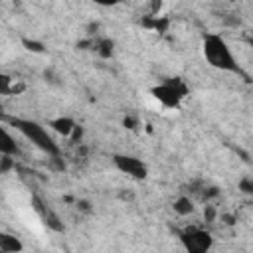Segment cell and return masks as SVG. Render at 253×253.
Segmentation results:
<instances>
[{
    "mask_svg": "<svg viewBox=\"0 0 253 253\" xmlns=\"http://www.w3.org/2000/svg\"><path fill=\"white\" fill-rule=\"evenodd\" d=\"M204 57L208 59L210 65L221 69V71H231V73H241L239 63L235 61L229 45L225 43V40L217 34H208L204 38Z\"/></svg>",
    "mask_w": 253,
    "mask_h": 253,
    "instance_id": "cell-1",
    "label": "cell"
},
{
    "mask_svg": "<svg viewBox=\"0 0 253 253\" xmlns=\"http://www.w3.org/2000/svg\"><path fill=\"white\" fill-rule=\"evenodd\" d=\"M10 125L16 128V130H20L34 146H38L42 152H45L47 156H53V154H59V146L55 144V140L49 136V132L42 126V125H38V123H34V121H28V119H10Z\"/></svg>",
    "mask_w": 253,
    "mask_h": 253,
    "instance_id": "cell-2",
    "label": "cell"
},
{
    "mask_svg": "<svg viewBox=\"0 0 253 253\" xmlns=\"http://www.w3.org/2000/svg\"><path fill=\"white\" fill-rule=\"evenodd\" d=\"M186 93H188V87L184 85L182 79H168L166 83L152 89V97L166 109H176L180 101L186 97Z\"/></svg>",
    "mask_w": 253,
    "mask_h": 253,
    "instance_id": "cell-3",
    "label": "cell"
},
{
    "mask_svg": "<svg viewBox=\"0 0 253 253\" xmlns=\"http://www.w3.org/2000/svg\"><path fill=\"white\" fill-rule=\"evenodd\" d=\"M180 239L190 253H206L211 249V243H213L211 235L200 227H186L180 233Z\"/></svg>",
    "mask_w": 253,
    "mask_h": 253,
    "instance_id": "cell-4",
    "label": "cell"
},
{
    "mask_svg": "<svg viewBox=\"0 0 253 253\" xmlns=\"http://www.w3.org/2000/svg\"><path fill=\"white\" fill-rule=\"evenodd\" d=\"M113 162L117 166V170H121L123 174L134 178V180H142L148 174V168L142 160H138L136 156H128V154H115Z\"/></svg>",
    "mask_w": 253,
    "mask_h": 253,
    "instance_id": "cell-5",
    "label": "cell"
},
{
    "mask_svg": "<svg viewBox=\"0 0 253 253\" xmlns=\"http://www.w3.org/2000/svg\"><path fill=\"white\" fill-rule=\"evenodd\" d=\"M32 208L36 210V213L40 215V219H42L43 225H47V227L53 229V231H63V223L59 221V217L55 215V211H53L49 206H45L38 196L32 198Z\"/></svg>",
    "mask_w": 253,
    "mask_h": 253,
    "instance_id": "cell-6",
    "label": "cell"
},
{
    "mask_svg": "<svg viewBox=\"0 0 253 253\" xmlns=\"http://www.w3.org/2000/svg\"><path fill=\"white\" fill-rule=\"evenodd\" d=\"M18 154H20V148H18L16 140L0 125V156H18Z\"/></svg>",
    "mask_w": 253,
    "mask_h": 253,
    "instance_id": "cell-7",
    "label": "cell"
},
{
    "mask_svg": "<svg viewBox=\"0 0 253 253\" xmlns=\"http://www.w3.org/2000/svg\"><path fill=\"white\" fill-rule=\"evenodd\" d=\"M24 89H26L24 83L12 79V77L6 75V73H0V95H18V93H22Z\"/></svg>",
    "mask_w": 253,
    "mask_h": 253,
    "instance_id": "cell-8",
    "label": "cell"
},
{
    "mask_svg": "<svg viewBox=\"0 0 253 253\" xmlns=\"http://www.w3.org/2000/svg\"><path fill=\"white\" fill-rule=\"evenodd\" d=\"M49 126H51L57 134L69 136L71 130H73V126H75V121L69 119V117H57V119H51V121H49Z\"/></svg>",
    "mask_w": 253,
    "mask_h": 253,
    "instance_id": "cell-9",
    "label": "cell"
},
{
    "mask_svg": "<svg viewBox=\"0 0 253 253\" xmlns=\"http://www.w3.org/2000/svg\"><path fill=\"white\" fill-rule=\"evenodd\" d=\"M142 26L144 28H148V30H154V32H160V34H164L166 30H168V26H170V20L168 18H164V16H148V18H144L142 20Z\"/></svg>",
    "mask_w": 253,
    "mask_h": 253,
    "instance_id": "cell-10",
    "label": "cell"
},
{
    "mask_svg": "<svg viewBox=\"0 0 253 253\" xmlns=\"http://www.w3.org/2000/svg\"><path fill=\"white\" fill-rule=\"evenodd\" d=\"M24 245L20 243V239L16 235H10V233H2L0 231V251H8V253H14V251H22Z\"/></svg>",
    "mask_w": 253,
    "mask_h": 253,
    "instance_id": "cell-11",
    "label": "cell"
},
{
    "mask_svg": "<svg viewBox=\"0 0 253 253\" xmlns=\"http://www.w3.org/2000/svg\"><path fill=\"white\" fill-rule=\"evenodd\" d=\"M113 42L109 40V38H101V40H95L93 42V49L97 51V55L99 57H103V59H109L111 55H113Z\"/></svg>",
    "mask_w": 253,
    "mask_h": 253,
    "instance_id": "cell-12",
    "label": "cell"
},
{
    "mask_svg": "<svg viewBox=\"0 0 253 253\" xmlns=\"http://www.w3.org/2000/svg\"><path fill=\"white\" fill-rule=\"evenodd\" d=\"M172 208H174V211H176L178 215H190V213L194 211V204H192V200H190L188 196H180V198L172 204Z\"/></svg>",
    "mask_w": 253,
    "mask_h": 253,
    "instance_id": "cell-13",
    "label": "cell"
},
{
    "mask_svg": "<svg viewBox=\"0 0 253 253\" xmlns=\"http://www.w3.org/2000/svg\"><path fill=\"white\" fill-rule=\"evenodd\" d=\"M47 166H49V170H53V172H63V170H65V162H63V158H61L59 154L49 156Z\"/></svg>",
    "mask_w": 253,
    "mask_h": 253,
    "instance_id": "cell-14",
    "label": "cell"
},
{
    "mask_svg": "<svg viewBox=\"0 0 253 253\" xmlns=\"http://www.w3.org/2000/svg\"><path fill=\"white\" fill-rule=\"evenodd\" d=\"M14 156H0V174L8 172L10 168H14Z\"/></svg>",
    "mask_w": 253,
    "mask_h": 253,
    "instance_id": "cell-15",
    "label": "cell"
},
{
    "mask_svg": "<svg viewBox=\"0 0 253 253\" xmlns=\"http://www.w3.org/2000/svg\"><path fill=\"white\" fill-rule=\"evenodd\" d=\"M24 45L30 49V51H36V53H42L43 51V43L36 42V40H24Z\"/></svg>",
    "mask_w": 253,
    "mask_h": 253,
    "instance_id": "cell-16",
    "label": "cell"
},
{
    "mask_svg": "<svg viewBox=\"0 0 253 253\" xmlns=\"http://www.w3.org/2000/svg\"><path fill=\"white\" fill-rule=\"evenodd\" d=\"M69 138H71V142H81V138H83V126H79V125H75L73 126V130H71V134H69Z\"/></svg>",
    "mask_w": 253,
    "mask_h": 253,
    "instance_id": "cell-17",
    "label": "cell"
},
{
    "mask_svg": "<svg viewBox=\"0 0 253 253\" xmlns=\"http://www.w3.org/2000/svg\"><path fill=\"white\" fill-rule=\"evenodd\" d=\"M239 190H241L243 194H253V180H251V178H243V180L239 182Z\"/></svg>",
    "mask_w": 253,
    "mask_h": 253,
    "instance_id": "cell-18",
    "label": "cell"
},
{
    "mask_svg": "<svg viewBox=\"0 0 253 253\" xmlns=\"http://www.w3.org/2000/svg\"><path fill=\"white\" fill-rule=\"evenodd\" d=\"M204 219L210 221V223L215 219V208H213V206H206V208H204Z\"/></svg>",
    "mask_w": 253,
    "mask_h": 253,
    "instance_id": "cell-19",
    "label": "cell"
},
{
    "mask_svg": "<svg viewBox=\"0 0 253 253\" xmlns=\"http://www.w3.org/2000/svg\"><path fill=\"white\" fill-rule=\"evenodd\" d=\"M221 221H223L225 225H233V223L237 221V217H235L233 213H221Z\"/></svg>",
    "mask_w": 253,
    "mask_h": 253,
    "instance_id": "cell-20",
    "label": "cell"
},
{
    "mask_svg": "<svg viewBox=\"0 0 253 253\" xmlns=\"http://www.w3.org/2000/svg\"><path fill=\"white\" fill-rule=\"evenodd\" d=\"M219 192H217V188H208V190H204V200H210V198H215Z\"/></svg>",
    "mask_w": 253,
    "mask_h": 253,
    "instance_id": "cell-21",
    "label": "cell"
},
{
    "mask_svg": "<svg viewBox=\"0 0 253 253\" xmlns=\"http://www.w3.org/2000/svg\"><path fill=\"white\" fill-rule=\"evenodd\" d=\"M77 208H79L81 211H91V204H89L87 200H79V202H77Z\"/></svg>",
    "mask_w": 253,
    "mask_h": 253,
    "instance_id": "cell-22",
    "label": "cell"
},
{
    "mask_svg": "<svg viewBox=\"0 0 253 253\" xmlns=\"http://www.w3.org/2000/svg\"><path fill=\"white\" fill-rule=\"evenodd\" d=\"M91 2H95V4H101V6H115L119 0H91Z\"/></svg>",
    "mask_w": 253,
    "mask_h": 253,
    "instance_id": "cell-23",
    "label": "cell"
},
{
    "mask_svg": "<svg viewBox=\"0 0 253 253\" xmlns=\"http://www.w3.org/2000/svg\"><path fill=\"white\" fill-rule=\"evenodd\" d=\"M125 126H126V128H134V126H136V121H134L132 117H126V119H125Z\"/></svg>",
    "mask_w": 253,
    "mask_h": 253,
    "instance_id": "cell-24",
    "label": "cell"
},
{
    "mask_svg": "<svg viewBox=\"0 0 253 253\" xmlns=\"http://www.w3.org/2000/svg\"><path fill=\"white\" fill-rule=\"evenodd\" d=\"M6 119V111H4V105L0 103V121H4Z\"/></svg>",
    "mask_w": 253,
    "mask_h": 253,
    "instance_id": "cell-25",
    "label": "cell"
}]
</instances>
